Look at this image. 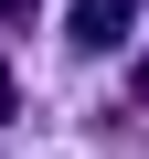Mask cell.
<instances>
[{"instance_id":"6da1fadb","label":"cell","mask_w":149,"mask_h":159,"mask_svg":"<svg viewBox=\"0 0 149 159\" xmlns=\"http://www.w3.org/2000/svg\"><path fill=\"white\" fill-rule=\"evenodd\" d=\"M128 21H138V0H74V11H64V43L74 53H117Z\"/></svg>"},{"instance_id":"3957f363","label":"cell","mask_w":149,"mask_h":159,"mask_svg":"<svg viewBox=\"0 0 149 159\" xmlns=\"http://www.w3.org/2000/svg\"><path fill=\"white\" fill-rule=\"evenodd\" d=\"M0 21H32V0H0Z\"/></svg>"},{"instance_id":"7a4b0ae2","label":"cell","mask_w":149,"mask_h":159,"mask_svg":"<svg viewBox=\"0 0 149 159\" xmlns=\"http://www.w3.org/2000/svg\"><path fill=\"white\" fill-rule=\"evenodd\" d=\"M0 117H22V85H11V64H0Z\"/></svg>"},{"instance_id":"277c9868","label":"cell","mask_w":149,"mask_h":159,"mask_svg":"<svg viewBox=\"0 0 149 159\" xmlns=\"http://www.w3.org/2000/svg\"><path fill=\"white\" fill-rule=\"evenodd\" d=\"M128 85H138V106H149V53H138V74H128Z\"/></svg>"}]
</instances>
